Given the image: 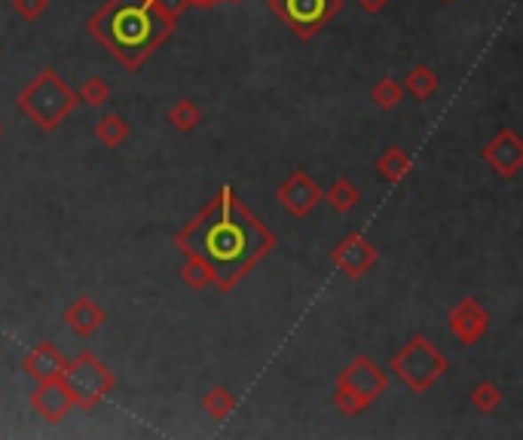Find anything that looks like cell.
Returning a JSON list of instances; mask_svg holds the SVG:
<instances>
[{
  "instance_id": "cell-1",
  "label": "cell",
  "mask_w": 523,
  "mask_h": 440,
  "mask_svg": "<svg viewBox=\"0 0 523 440\" xmlns=\"http://www.w3.org/2000/svg\"><path fill=\"white\" fill-rule=\"evenodd\" d=\"M184 257L209 266L220 291H233L275 248V236L236 199L233 187L220 192L175 236Z\"/></svg>"
},
{
  "instance_id": "cell-2",
  "label": "cell",
  "mask_w": 523,
  "mask_h": 440,
  "mask_svg": "<svg viewBox=\"0 0 523 440\" xmlns=\"http://www.w3.org/2000/svg\"><path fill=\"white\" fill-rule=\"evenodd\" d=\"M86 28L126 71H141L144 61L175 31L154 0H107Z\"/></svg>"
},
{
  "instance_id": "cell-3",
  "label": "cell",
  "mask_w": 523,
  "mask_h": 440,
  "mask_svg": "<svg viewBox=\"0 0 523 440\" xmlns=\"http://www.w3.org/2000/svg\"><path fill=\"white\" fill-rule=\"evenodd\" d=\"M77 101H80L77 92L59 77V71L50 67V71L34 77L22 92H19L16 105L34 126H40L44 132H52V129H59L61 122L74 114Z\"/></svg>"
},
{
  "instance_id": "cell-4",
  "label": "cell",
  "mask_w": 523,
  "mask_h": 440,
  "mask_svg": "<svg viewBox=\"0 0 523 440\" xmlns=\"http://www.w3.org/2000/svg\"><path fill=\"white\" fill-rule=\"evenodd\" d=\"M385 389H389V373H385L374 358L361 355L337 376L334 407L343 416H358V412L374 407L380 401V395H385Z\"/></svg>"
},
{
  "instance_id": "cell-5",
  "label": "cell",
  "mask_w": 523,
  "mask_h": 440,
  "mask_svg": "<svg viewBox=\"0 0 523 440\" xmlns=\"http://www.w3.org/2000/svg\"><path fill=\"white\" fill-rule=\"evenodd\" d=\"M447 355L440 352L429 336H410L395 355H392V373L398 376V382L404 389H410L413 395H423L435 385L440 376L447 373Z\"/></svg>"
},
{
  "instance_id": "cell-6",
  "label": "cell",
  "mask_w": 523,
  "mask_h": 440,
  "mask_svg": "<svg viewBox=\"0 0 523 440\" xmlns=\"http://www.w3.org/2000/svg\"><path fill=\"white\" fill-rule=\"evenodd\" d=\"M61 382L67 385V391L74 395V404L80 410H95L114 391L116 380L101 358H95L92 352H80L74 361H67Z\"/></svg>"
},
{
  "instance_id": "cell-7",
  "label": "cell",
  "mask_w": 523,
  "mask_h": 440,
  "mask_svg": "<svg viewBox=\"0 0 523 440\" xmlns=\"http://www.w3.org/2000/svg\"><path fill=\"white\" fill-rule=\"evenodd\" d=\"M266 4L300 40L315 37L343 10V0H266Z\"/></svg>"
},
{
  "instance_id": "cell-8",
  "label": "cell",
  "mask_w": 523,
  "mask_h": 440,
  "mask_svg": "<svg viewBox=\"0 0 523 440\" xmlns=\"http://www.w3.org/2000/svg\"><path fill=\"white\" fill-rule=\"evenodd\" d=\"M376 260H380V251H376V245L370 242L364 232H349V236L330 251V263L343 275H349V279L368 275L376 266Z\"/></svg>"
},
{
  "instance_id": "cell-9",
  "label": "cell",
  "mask_w": 523,
  "mask_h": 440,
  "mask_svg": "<svg viewBox=\"0 0 523 440\" xmlns=\"http://www.w3.org/2000/svg\"><path fill=\"white\" fill-rule=\"evenodd\" d=\"M447 327L459 340V346H478L490 330V312L474 297H463L447 315Z\"/></svg>"
},
{
  "instance_id": "cell-10",
  "label": "cell",
  "mask_w": 523,
  "mask_h": 440,
  "mask_svg": "<svg viewBox=\"0 0 523 440\" xmlns=\"http://www.w3.org/2000/svg\"><path fill=\"white\" fill-rule=\"evenodd\" d=\"M484 162L490 165L499 177H514L523 169V138L514 129H499L480 150Z\"/></svg>"
},
{
  "instance_id": "cell-11",
  "label": "cell",
  "mask_w": 523,
  "mask_h": 440,
  "mask_svg": "<svg viewBox=\"0 0 523 440\" xmlns=\"http://www.w3.org/2000/svg\"><path fill=\"white\" fill-rule=\"evenodd\" d=\"M275 196H279L281 208L291 217H306L309 211L325 199V192L319 190V184H315L306 171H294V175H288L285 181L279 184Z\"/></svg>"
},
{
  "instance_id": "cell-12",
  "label": "cell",
  "mask_w": 523,
  "mask_h": 440,
  "mask_svg": "<svg viewBox=\"0 0 523 440\" xmlns=\"http://www.w3.org/2000/svg\"><path fill=\"white\" fill-rule=\"evenodd\" d=\"M31 410L37 412L46 422H61V419L71 416V410L77 407L74 404V395L67 391V385L61 380H50V382H37V389L31 391Z\"/></svg>"
},
{
  "instance_id": "cell-13",
  "label": "cell",
  "mask_w": 523,
  "mask_h": 440,
  "mask_svg": "<svg viewBox=\"0 0 523 440\" xmlns=\"http://www.w3.org/2000/svg\"><path fill=\"white\" fill-rule=\"evenodd\" d=\"M25 373L37 382H50V380H61L67 370V358L59 352V346L52 342H37L31 352L25 355L22 361Z\"/></svg>"
},
{
  "instance_id": "cell-14",
  "label": "cell",
  "mask_w": 523,
  "mask_h": 440,
  "mask_svg": "<svg viewBox=\"0 0 523 440\" xmlns=\"http://www.w3.org/2000/svg\"><path fill=\"white\" fill-rule=\"evenodd\" d=\"M105 318H107L105 309H101L92 297H77L71 306L65 309L67 327H71V334H77V336L99 334L101 325H105Z\"/></svg>"
},
{
  "instance_id": "cell-15",
  "label": "cell",
  "mask_w": 523,
  "mask_h": 440,
  "mask_svg": "<svg viewBox=\"0 0 523 440\" xmlns=\"http://www.w3.org/2000/svg\"><path fill=\"white\" fill-rule=\"evenodd\" d=\"M413 171V160L408 156V150L401 147H385L380 156H376V175L383 177L385 184H401Z\"/></svg>"
},
{
  "instance_id": "cell-16",
  "label": "cell",
  "mask_w": 523,
  "mask_h": 440,
  "mask_svg": "<svg viewBox=\"0 0 523 440\" xmlns=\"http://www.w3.org/2000/svg\"><path fill=\"white\" fill-rule=\"evenodd\" d=\"M438 86H440V77L429 65H413L410 71L404 74V89L419 101H429L432 95L438 92Z\"/></svg>"
},
{
  "instance_id": "cell-17",
  "label": "cell",
  "mask_w": 523,
  "mask_h": 440,
  "mask_svg": "<svg viewBox=\"0 0 523 440\" xmlns=\"http://www.w3.org/2000/svg\"><path fill=\"white\" fill-rule=\"evenodd\" d=\"M358 199H361V190H358L349 177H337V181L325 190V202L337 211V215H349V211L358 205Z\"/></svg>"
},
{
  "instance_id": "cell-18",
  "label": "cell",
  "mask_w": 523,
  "mask_h": 440,
  "mask_svg": "<svg viewBox=\"0 0 523 440\" xmlns=\"http://www.w3.org/2000/svg\"><path fill=\"white\" fill-rule=\"evenodd\" d=\"M129 135H132V129H129V122L123 120L120 114H105V116H99V122H95V138H99L107 150L120 147Z\"/></svg>"
},
{
  "instance_id": "cell-19",
  "label": "cell",
  "mask_w": 523,
  "mask_h": 440,
  "mask_svg": "<svg viewBox=\"0 0 523 440\" xmlns=\"http://www.w3.org/2000/svg\"><path fill=\"white\" fill-rule=\"evenodd\" d=\"M165 120H169L171 126L178 129V132H193V129L202 122V110L196 107V101L181 98V101H175V105L165 110Z\"/></svg>"
},
{
  "instance_id": "cell-20",
  "label": "cell",
  "mask_w": 523,
  "mask_h": 440,
  "mask_svg": "<svg viewBox=\"0 0 523 440\" xmlns=\"http://www.w3.org/2000/svg\"><path fill=\"white\" fill-rule=\"evenodd\" d=\"M404 98V86L395 77H383L380 82H374L370 89V101L380 110H395Z\"/></svg>"
},
{
  "instance_id": "cell-21",
  "label": "cell",
  "mask_w": 523,
  "mask_h": 440,
  "mask_svg": "<svg viewBox=\"0 0 523 440\" xmlns=\"http://www.w3.org/2000/svg\"><path fill=\"white\" fill-rule=\"evenodd\" d=\"M202 410L209 412L211 419L233 416V410H236V395H233L230 389H224V385H218V389H211L209 395L202 397Z\"/></svg>"
},
{
  "instance_id": "cell-22",
  "label": "cell",
  "mask_w": 523,
  "mask_h": 440,
  "mask_svg": "<svg viewBox=\"0 0 523 440\" xmlns=\"http://www.w3.org/2000/svg\"><path fill=\"white\" fill-rule=\"evenodd\" d=\"M468 401H471V407L478 412H495V410H499V404H502V389L495 382L484 380V382L474 385Z\"/></svg>"
},
{
  "instance_id": "cell-23",
  "label": "cell",
  "mask_w": 523,
  "mask_h": 440,
  "mask_svg": "<svg viewBox=\"0 0 523 440\" xmlns=\"http://www.w3.org/2000/svg\"><path fill=\"white\" fill-rule=\"evenodd\" d=\"M77 98L83 101V105H89V107H101V105H107V101H110V86L101 77H89L77 89Z\"/></svg>"
},
{
  "instance_id": "cell-24",
  "label": "cell",
  "mask_w": 523,
  "mask_h": 440,
  "mask_svg": "<svg viewBox=\"0 0 523 440\" xmlns=\"http://www.w3.org/2000/svg\"><path fill=\"white\" fill-rule=\"evenodd\" d=\"M181 275H184V281H187L193 291H205L209 285H215V281H211L209 266H205L202 260H196V257H184V270H181Z\"/></svg>"
},
{
  "instance_id": "cell-25",
  "label": "cell",
  "mask_w": 523,
  "mask_h": 440,
  "mask_svg": "<svg viewBox=\"0 0 523 440\" xmlns=\"http://www.w3.org/2000/svg\"><path fill=\"white\" fill-rule=\"evenodd\" d=\"M12 6H16L19 19H25V22H34V19H40L46 12L50 0H12Z\"/></svg>"
},
{
  "instance_id": "cell-26",
  "label": "cell",
  "mask_w": 523,
  "mask_h": 440,
  "mask_svg": "<svg viewBox=\"0 0 523 440\" xmlns=\"http://www.w3.org/2000/svg\"><path fill=\"white\" fill-rule=\"evenodd\" d=\"M190 4H193V0H154V6L160 10V16L169 19L171 25L178 22V16H181V12L187 10Z\"/></svg>"
},
{
  "instance_id": "cell-27",
  "label": "cell",
  "mask_w": 523,
  "mask_h": 440,
  "mask_svg": "<svg viewBox=\"0 0 523 440\" xmlns=\"http://www.w3.org/2000/svg\"><path fill=\"white\" fill-rule=\"evenodd\" d=\"M358 4H361V10H364V12H370V16H376V12H380V10H385V4H389V0H358Z\"/></svg>"
},
{
  "instance_id": "cell-28",
  "label": "cell",
  "mask_w": 523,
  "mask_h": 440,
  "mask_svg": "<svg viewBox=\"0 0 523 440\" xmlns=\"http://www.w3.org/2000/svg\"><path fill=\"white\" fill-rule=\"evenodd\" d=\"M193 4H196V6H205V10H211V6L220 4V0H193Z\"/></svg>"
},
{
  "instance_id": "cell-29",
  "label": "cell",
  "mask_w": 523,
  "mask_h": 440,
  "mask_svg": "<svg viewBox=\"0 0 523 440\" xmlns=\"http://www.w3.org/2000/svg\"><path fill=\"white\" fill-rule=\"evenodd\" d=\"M440 4H456V0H440Z\"/></svg>"
},
{
  "instance_id": "cell-30",
  "label": "cell",
  "mask_w": 523,
  "mask_h": 440,
  "mask_svg": "<svg viewBox=\"0 0 523 440\" xmlns=\"http://www.w3.org/2000/svg\"><path fill=\"white\" fill-rule=\"evenodd\" d=\"M0 138H4V122H0Z\"/></svg>"
},
{
  "instance_id": "cell-31",
  "label": "cell",
  "mask_w": 523,
  "mask_h": 440,
  "mask_svg": "<svg viewBox=\"0 0 523 440\" xmlns=\"http://www.w3.org/2000/svg\"><path fill=\"white\" fill-rule=\"evenodd\" d=\"M233 4H239V0H233Z\"/></svg>"
}]
</instances>
